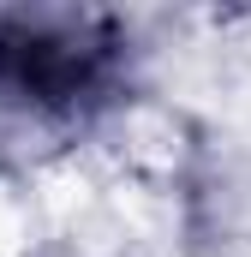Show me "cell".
<instances>
[{
  "label": "cell",
  "instance_id": "6da1fadb",
  "mask_svg": "<svg viewBox=\"0 0 251 257\" xmlns=\"http://www.w3.org/2000/svg\"><path fill=\"white\" fill-rule=\"evenodd\" d=\"M0 72L30 96H72L90 78V48H72L54 36H12L0 42Z\"/></svg>",
  "mask_w": 251,
  "mask_h": 257
}]
</instances>
